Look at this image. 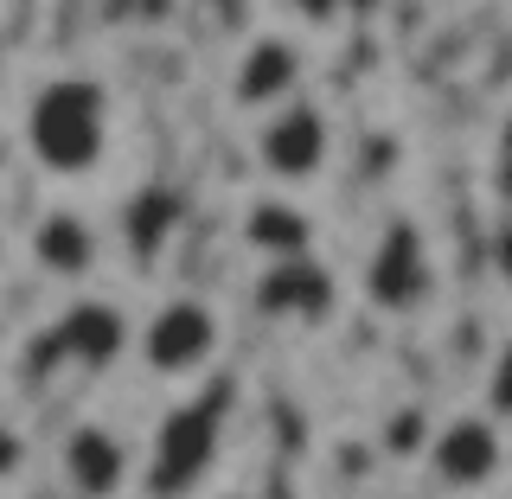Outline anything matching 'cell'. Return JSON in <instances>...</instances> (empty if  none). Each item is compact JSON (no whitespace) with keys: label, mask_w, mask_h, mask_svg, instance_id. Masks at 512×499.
Wrapping results in <instances>:
<instances>
[{"label":"cell","mask_w":512,"mask_h":499,"mask_svg":"<svg viewBox=\"0 0 512 499\" xmlns=\"http://www.w3.org/2000/svg\"><path fill=\"white\" fill-rule=\"evenodd\" d=\"M256 160H263V173L269 180H282V186H308L327 173V160H333V122H327V109H314V103H282L276 116L263 122V135H256Z\"/></svg>","instance_id":"cell-4"},{"label":"cell","mask_w":512,"mask_h":499,"mask_svg":"<svg viewBox=\"0 0 512 499\" xmlns=\"http://www.w3.org/2000/svg\"><path fill=\"white\" fill-rule=\"evenodd\" d=\"M244 244L269 263H295V256H314V218L288 199H256L244 212Z\"/></svg>","instance_id":"cell-12"},{"label":"cell","mask_w":512,"mask_h":499,"mask_svg":"<svg viewBox=\"0 0 512 499\" xmlns=\"http://www.w3.org/2000/svg\"><path fill=\"white\" fill-rule=\"evenodd\" d=\"M52 340H58V359L84 365V372H109L128 352V320H122V308H109V301H77L52 327Z\"/></svg>","instance_id":"cell-9"},{"label":"cell","mask_w":512,"mask_h":499,"mask_svg":"<svg viewBox=\"0 0 512 499\" xmlns=\"http://www.w3.org/2000/svg\"><path fill=\"white\" fill-rule=\"evenodd\" d=\"M288 7H295L308 26H333V20H340V0H288Z\"/></svg>","instance_id":"cell-16"},{"label":"cell","mask_w":512,"mask_h":499,"mask_svg":"<svg viewBox=\"0 0 512 499\" xmlns=\"http://www.w3.org/2000/svg\"><path fill=\"white\" fill-rule=\"evenodd\" d=\"M423 442H429V436H423V416H416V410H410V416H397V429H391V455H423Z\"/></svg>","instance_id":"cell-15"},{"label":"cell","mask_w":512,"mask_h":499,"mask_svg":"<svg viewBox=\"0 0 512 499\" xmlns=\"http://www.w3.org/2000/svg\"><path fill=\"white\" fill-rule=\"evenodd\" d=\"M180 218H186V199L173 186H141L135 199H128V212H122L128 250H135V256H154L173 231H180Z\"/></svg>","instance_id":"cell-13"},{"label":"cell","mask_w":512,"mask_h":499,"mask_svg":"<svg viewBox=\"0 0 512 499\" xmlns=\"http://www.w3.org/2000/svg\"><path fill=\"white\" fill-rule=\"evenodd\" d=\"M365 288H372V301H378V308H391V314L397 308H416V301L429 295V244H423V231H416L410 218H397L391 231H384Z\"/></svg>","instance_id":"cell-6"},{"label":"cell","mask_w":512,"mask_h":499,"mask_svg":"<svg viewBox=\"0 0 512 499\" xmlns=\"http://www.w3.org/2000/svg\"><path fill=\"white\" fill-rule=\"evenodd\" d=\"M0 64H7V52H0Z\"/></svg>","instance_id":"cell-18"},{"label":"cell","mask_w":512,"mask_h":499,"mask_svg":"<svg viewBox=\"0 0 512 499\" xmlns=\"http://www.w3.org/2000/svg\"><path fill=\"white\" fill-rule=\"evenodd\" d=\"M378 0H340V13H372Z\"/></svg>","instance_id":"cell-17"},{"label":"cell","mask_w":512,"mask_h":499,"mask_svg":"<svg viewBox=\"0 0 512 499\" xmlns=\"http://www.w3.org/2000/svg\"><path fill=\"white\" fill-rule=\"evenodd\" d=\"M231 90H237V103H244V109H282V103H295V90H301V45L282 39V32L250 39L244 58H237Z\"/></svg>","instance_id":"cell-7"},{"label":"cell","mask_w":512,"mask_h":499,"mask_svg":"<svg viewBox=\"0 0 512 499\" xmlns=\"http://www.w3.org/2000/svg\"><path fill=\"white\" fill-rule=\"evenodd\" d=\"M128 442L116 436V429L103 423H77L71 436H64V480H71L84 499H116L128 487Z\"/></svg>","instance_id":"cell-8"},{"label":"cell","mask_w":512,"mask_h":499,"mask_svg":"<svg viewBox=\"0 0 512 499\" xmlns=\"http://www.w3.org/2000/svg\"><path fill=\"white\" fill-rule=\"evenodd\" d=\"M96 256H103V244H96L90 218H77V212H45L39 224H32V263H39L45 276L84 282L90 269H96Z\"/></svg>","instance_id":"cell-11"},{"label":"cell","mask_w":512,"mask_h":499,"mask_svg":"<svg viewBox=\"0 0 512 499\" xmlns=\"http://www.w3.org/2000/svg\"><path fill=\"white\" fill-rule=\"evenodd\" d=\"M218 359V314L192 295H173L141 327V365L154 378H199Z\"/></svg>","instance_id":"cell-3"},{"label":"cell","mask_w":512,"mask_h":499,"mask_svg":"<svg viewBox=\"0 0 512 499\" xmlns=\"http://www.w3.org/2000/svg\"><path fill=\"white\" fill-rule=\"evenodd\" d=\"M0 256H7V244H0Z\"/></svg>","instance_id":"cell-19"},{"label":"cell","mask_w":512,"mask_h":499,"mask_svg":"<svg viewBox=\"0 0 512 499\" xmlns=\"http://www.w3.org/2000/svg\"><path fill=\"white\" fill-rule=\"evenodd\" d=\"M20 474H26V442H20V429L0 423V480H20Z\"/></svg>","instance_id":"cell-14"},{"label":"cell","mask_w":512,"mask_h":499,"mask_svg":"<svg viewBox=\"0 0 512 499\" xmlns=\"http://www.w3.org/2000/svg\"><path fill=\"white\" fill-rule=\"evenodd\" d=\"M224 416H231L224 397H192V404L160 416L154 448H148V493L154 499H186L212 474V461L224 448Z\"/></svg>","instance_id":"cell-2"},{"label":"cell","mask_w":512,"mask_h":499,"mask_svg":"<svg viewBox=\"0 0 512 499\" xmlns=\"http://www.w3.org/2000/svg\"><path fill=\"white\" fill-rule=\"evenodd\" d=\"M423 455H429V468H436L442 487L480 493V487H493V474H500L506 442H500V423H493V416H448L436 436L423 442Z\"/></svg>","instance_id":"cell-5"},{"label":"cell","mask_w":512,"mask_h":499,"mask_svg":"<svg viewBox=\"0 0 512 499\" xmlns=\"http://www.w3.org/2000/svg\"><path fill=\"white\" fill-rule=\"evenodd\" d=\"M256 301H263V314H282V320H327L333 314V276L314 256L269 263V276L256 282Z\"/></svg>","instance_id":"cell-10"},{"label":"cell","mask_w":512,"mask_h":499,"mask_svg":"<svg viewBox=\"0 0 512 499\" xmlns=\"http://www.w3.org/2000/svg\"><path fill=\"white\" fill-rule=\"evenodd\" d=\"M26 154L52 180H84L109 154V96L90 77H52L26 103Z\"/></svg>","instance_id":"cell-1"}]
</instances>
